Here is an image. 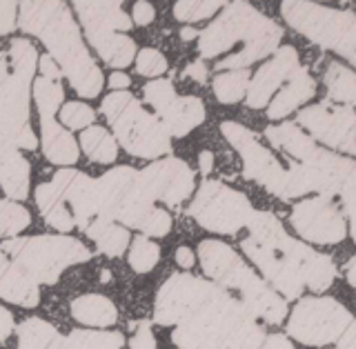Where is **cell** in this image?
Returning <instances> with one entry per match:
<instances>
[{
  "label": "cell",
  "instance_id": "obj_1",
  "mask_svg": "<svg viewBox=\"0 0 356 349\" xmlns=\"http://www.w3.org/2000/svg\"><path fill=\"white\" fill-rule=\"evenodd\" d=\"M154 323L174 327L178 349H261L263 325L211 280L174 274L156 291Z\"/></svg>",
  "mask_w": 356,
  "mask_h": 349
},
{
  "label": "cell",
  "instance_id": "obj_2",
  "mask_svg": "<svg viewBox=\"0 0 356 349\" xmlns=\"http://www.w3.org/2000/svg\"><path fill=\"white\" fill-rule=\"evenodd\" d=\"M16 27L36 36L47 47V56L60 67L78 96L92 100L103 92L105 76L89 56L72 9L65 3H20Z\"/></svg>",
  "mask_w": 356,
  "mask_h": 349
},
{
  "label": "cell",
  "instance_id": "obj_3",
  "mask_svg": "<svg viewBox=\"0 0 356 349\" xmlns=\"http://www.w3.org/2000/svg\"><path fill=\"white\" fill-rule=\"evenodd\" d=\"M281 38L283 29L250 3H227L220 16L198 33V54L200 60L216 58L243 40V49L218 60L216 70H248L256 60L272 56Z\"/></svg>",
  "mask_w": 356,
  "mask_h": 349
},
{
  "label": "cell",
  "instance_id": "obj_4",
  "mask_svg": "<svg viewBox=\"0 0 356 349\" xmlns=\"http://www.w3.org/2000/svg\"><path fill=\"white\" fill-rule=\"evenodd\" d=\"M198 261L207 278L225 291H236L238 300L256 320L281 325L287 316V302L254 272L222 241H203L198 245Z\"/></svg>",
  "mask_w": 356,
  "mask_h": 349
},
{
  "label": "cell",
  "instance_id": "obj_5",
  "mask_svg": "<svg viewBox=\"0 0 356 349\" xmlns=\"http://www.w3.org/2000/svg\"><path fill=\"white\" fill-rule=\"evenodd\" d=\"M38 51L27 38L11 40L9 51H0V140L16 149H36L31 129V85Z\"/></svg>",
  "mask_w": 356,
  "mask_h": 349
},
{
  "label": "cell",
  "instance_id": "obj_6",
  "mask_svg": "<svg viewBox=\"0 0 356 349\" xmlns=\"http://www.w3.org/2000/svg\"><path fill=\"white\" fill-rule=\"evenodd\" d=\"M96 198L98 216L125 229H138L147 238H163L172 232V216L154 205L134 167H114L96 178Z\"/></svg>",
  "mask_w": 356,
  "mask_h": 349
},
{
  "label": "cell",
  "instance_id": "obj_7",
  "mask_svg": "<svg viewBox=\"0 0 356 349\" xmlns=\"http://www.w3.org/2000/svg\"><path fill=\"white\" fill-rule=\"evenodd\" d=\"M114 140L122 149L138 159L156 161L172 152V138L167 136L161 120L140 105L129 92H111L100 103Z\"/></svg>",
  "mask_w": 356,
  "mask_h": 349
},
{
  "label": "cell",
  "instance_id": "obj_8",
  "mask_svg": "<svg viewBox=\"0 0 356 349\" xmlns=\"http://www.w3.org/2000/svg\"><path fill=\"white\" fill-rule=\"evenodd\" d=\"M5 252L33 283L54 285L58 283L65 269L92 261V252L72 236H22V238H7L0 245Z\"/></svg>",
  "mask_w": 356,
  "mask_h": 349
},
{
  "label": "cell",
  "instance_id": "obj_9",
  "mask_svg": "<svg viewBox=\"0 0 356 349\" xmlns=\"http://www.w3.org/2000/svg\"><path fill=\"white\" fill-rule=\"evenodd\" d=\"M250 236H254L256 241L265 243L267 247L283 258V261L292 267V272L300 278L303 287L316 291H327L337 278V265L327 256L321 254L316 250L307 247L303 241L292 238L285 229L281 220L270 211H254V216L250 220Z\"/></svg>",
  "mask_w": 356,
  "mask_h": 349
},
{
  "label": "cell",
  "instance_id": "obj_10",
  "mask_svg": "<svg viewBox=\"0 0 356 349\" xmlns=\"http://www.w3.org/2000/svg\"><path fill=\"white\" fill-rule=\"evenodd\" d=\"M281 16L294 31L323 49L356 63V16L352 9H332L300 0L281 3Z\"/></svg>",
  "mask_w": 356,
  "mask_h": 349
},
{
  "label": "cell",
  "instance_id": "obj_11",
  "mask_svg": "<svg viewBox=\"0 0 356 349\" xmlns=\"http://www.w3.org/2000/svg\"><path fill=\"white\" fill-rule=\"evenodd\" d=\"M289 183L292 198H300L314 191L316 196L339 198L343 205V216L352 225L354 220V187H356V163L348 156L318 149V154L307 163L289 165Z\"/></svg>",
  "mask_w": 356,
  "mask_h": 349
},
{
  "label": "cell",
  "instance_id": "obj_12",
  "mask_svg": "<svg viewBox=\"0 0 356 349\" xmlns=\"http://www.w3.org/2000/svg\"><path fill=\"white\" fill-rule=\"evenodd\" d=\"M74 9L89 44L96 49L100 60L114 70H125L136 58V42L125 31H129L131 18L120 3H85L78 0Z\"/></svg>",
  "mask_w": 356,
  "mask_h": 349
},
{
  "label": "cell",
  "instance_id": "obj_13",
  "mask_svg": "<svg viewBox=\"0 0 356 349\" xmlns=\"http://www.w3.org/2000/svg\"><path fill=\"white\" fill-rule=\"evenodd\" d=\"M354 327L352 311L332 296L298 298L287 320V334L307 347L337 345Z\"/></svg>",
  "mask_w": 356,
  "mask_h": 349
},
{
  "label": "cell",
  "instance_id": "obj_14",
  "mask_svg": "<svg viewBox=\"0 0 356 349\" xmlns=\"http://www.w3.org/2000/svg\"><path fill=\"white\" fill-rule=\"evenodd\" d=\"M254 211L252 200L243 191L222 185L220 180H205L189 205V216L200 227L225 236L238 234L243 227H248Z\"/></svg>",
  "mask_w": 356,
  "mask_h": 349
},
{
  "label": "cell",
  "instance_id": "obj_15",
  "mask_svg": "<svg viewBox=\"0 0 356 349\" xmlns=\"http://www.w3.org/2000/svg\"><path fill=\"white\" fill-rule=\"evenodd\" d=\"M220 131L232 147L238 152L241 161H243L245 178L259 183L261 187H265L270 194H274L278 198L292 200L289 172L281 165V161H278L276 156L259 140V136H256L254 131H250L248 127H243L241 122H234V120L222 122Z\"/></svg>",
  "mask_w": 356,
  "mask_h": 349
},
{
  "label": "cell",
  "instance_id": "obj_16",
  "mask_svg": "<svg viewBox=\"0 0 356 349\" xmlns=\"http://www.w3.org/2000/svg\"><path fill=\"white\" fill-rule=\"evenodd\" d=\"M296 122L309 131L314 143H323L330 149L348 154V159L356 154V116L354 107H345L323 100L309 105L296 114Z\"/></svg>",
  "mask_w": 356,
  "mask_h": 349
},
{
  "label": "cell",
  "instance_id": "obj_17",
  "mask_svg": "<svg viewBox=\"0 0 356 349\" xmlns=\"http://www.w3.org/2000/svg\"><path fill=\"white\" fill-rule=\"evenodd\" d=\"M36 202H60L74 216L76 227L83 232L87 225L98 216V198H96V180L87 174L63 167L54 174L51 180L36 187Z\"/></svg>",
  "mask_w": 356,
  "mask_h": 349
},
{
  "label": "cell",
  "instance_id": "obj_18",
  "mask_svg": "<svg viewBox=\"0 0 356 349\" xmlns=\"http://www.w3.org/2000/svg\"><path fill=\"white\" fill-rule=\"evenodd\" d=\"M289 225L303 241L316 245H334L348 236V220L332 198L314 196L294 205Z\"/></svg>",
  "mask_w": 356,
  "mask_h": 349
},
{
  "label": "cell",
  "instance_id": "obj_19",
  "mask_svg": "<svg viewBox=\"0 0 356 349\" xmlns=\"http://www.w3.org/2000/svg\"><path fill=\"white\" fill-rule=\"evenodd\" d=\"M140 185L152 200L176 207L185 202L194 191V172L181 159H159L138 172Z\"/></svg>",
  "mask_w": 356,
  "mask_h": 349
},
{
  "label": "cell",
  "instance_id": "obj_20",
  "mask_svg": "<svg viewBox=\"0 0 356 349\" xmlns=\"http://www.w3.org/2000/svg\"><path fill=\"white\" fill-rule=\"evenodd\" d=\"M300 67L298 63V51L292 44H285V47H278L274 56L265 65H261V70L252 76V81L248 85V92H245V103L252 109H261L267 107V103L274 98L276 89L283 83H287V78L292 76Z\"/></svg>",
  "mask_w": 356,
  "mask_h": 349
},
{
  "label": "cell",
  "instance_id": "obj_21",
  "mask_svg": "<svg viewBox=\"0 0 356 349\" xmlns=\"http://www.w3.org/2000/svg\"><path fill=\"white\" fill-rule=\"evenodd\" d=\"M241 250L245 252V256H250V261L259 267V272L263 274L265 283H270L272 289L278 291V296L285 302L300 298V294H303V283H300V278L292 272V267H289L272 247L256 241L254 236H248V238H243Z\"/></svg>",
  "mask_w": 356,
  "mask_h": 349
},
{
  "label": "cell",
  "instance_id": "obj_22",
  "mask_svg": "<svg viewBox=\"0 0 356 349\" xmlns=\"http://www.w3.org/2000/svg\"><path fill=\"white\" fill-rule=\"evenodd\" d=\"M0 298L20 307H38L40 302V287L5 252H0Z\"/></svg>",
  "mask_w": 356,
  "mask_h": 349
},
{
  "label": "cell",
  "instance_id": "obj_23",
  "mask_svg": "<svg viewBox=\"0 0 356 349\" xmlns=\"http://www.w3.org/2000/svg\"><path fill=\"white\" fill-rule=\"evenodd\" d=\"M205 116H207L205 103L200 98L176 96L159 114V120L170 138H185L189 131L205 120Z\"/></svg>",
  "mask_w": 356,
  "mask_h": 349
},
{
  "label": "cell",
  "instance_id": "obj_24",
  "mask_svg": "<svg viewBox=\"0 0 356 349\" xmlns=\"http://www.w3.org/2000/svg\"><path fill=\"white\" fill-rule=\"evenodd\" d=\"M40 145L44 159L58 167H72L81 156L72 131H67L56 116L49 114H40Z\"/></svg>",
  "mask_w": 356,
  "mask_h": 349
},
{
  "label": "cell",
  "instance_id": "obj_25",
  "mask_svg": "<svg viewBox=\"0 0 356 349\" xmlns=\"http://www.w3.org/2000/svg\"><path fill=\"white\" fill-rule=\"evenodd\" d=\"M316 94V83L312 74L305 67H298V70L287 78L285 87L270 100V107H267V116L272 120L285 118L289 114H294L298 107H303L307 100H312Z\"/></svg>",
  "mask_w": 356,
  "mask_h": 349
},
{
  "label": "cell",
  "instance_id": "obj_26",
  "mask_svg": "<svg viewBox=\"0 0 356 349\" xmlns=\"http://www.w3.org/2000/svg\"><path fill=\"white\" fill-rule=\"evenodd\" d=\"M31 185V165L20 149L9 147L0 152V189L5 191L7 200L22 202L29 196Z\"/></svg>",
  "mask_w": 356,
  "mask_h": 349
},
{
  "label": "cell",
  "instance_id": "obj_27",
  "mask_svg": "<svg viewBox=\"0 0 356 349\" xmlns=\"http://www.w3.org/2000/svg\"><path fill=\"white\" fill-rule=\"evenodd\" d=\"M265 136L276 149L287 154L294 163H307L318 154V145L312 140L305 131H300L296 122H281V125H272L265 129Z\"/></svg>",
  "mask_w": 356,
  "mask_h": 349
},
{
  "label": "cell",
  "instance_id": "obj_28",
  "mask_svg": "<svg viewBox=\"0 0 356 349\" xmlns=\"http://www.w3.org/2000/svg\"><path fill=\"white\" fill-rule=\"evenodd\" d=\"M70 311L76 323L85 327H111L118 320V309L103 294H83L72 300Z\"/></svg>",
  "mask_w": 356,
  "mask_h": 349
},
{
  "label": "cell",
  "instance_id": "obj_29",
  "mask_svg": "<svg viewBox=\"0 0 356 349\" xmlns=\"http://www.w3.org/2000/svg\"><path fill=\"white\" fill-rule=\"evenodd\" d=\"M14 332L18 336V349H70L65 336L38 316L25 318Z\"/></svg>",
  "mask_w": 356,
  "mask_h": 349
},
{
  "label": "cell",
  "instance_id": "obj_30",
  "mask_svg": "<svg viewBox=\"0 0 356 349\" xmlns=\"http://www.w3.org/2000/svg\"><path fill=\"white\" fill-rule=\"evenodd\" d=\"M87 238H92L94 245L98 247V252H103L109 258H120L125 254L127 245H129V232L118 222H111L107 218L96 216L92 222L87 225Z\"/></svg>",
  "mask_w": 356,
  "mask_h": 349
},
{
  "label": "cell",
  "instance_id": "obj_31",
  "mask_svg": "<svg viewBox=\"0 0 356 349\" xmlns=\"http://www.w3.org/2000/svg\"><path fill=\"white\" fill-rule=\"evenodd\" d=\"M323 83L327 89V100L337 105L354 107L356 103V76L350 67H345L341 63H330Z\"/></svg>",
  "mask_w": 356,
  "mask_h": 349
},
{
  "label": "cell",
  "instance_id": "obj_32",
  "mask_svg": "<svg viewBox=\"0 0 356 349\" xmlns=\"http://www.w3.org/2000/svg\"><path fill=\"white\" fill-rule=\"evenodd\" d=\"M81 149L89 161L98 165H111L118 159V143L105 127L98 125L87 127L81 133Z\"/></svg>",
  "mask_w": 356,
  "mask_h": 349
},
{
  "label": "cell",
  "instance_id": "obj_33",
  "mask_svg": "<svg viewBox=\"0 0 356 349\" xmlns=\"http://www.w3.org/2000/svg\"><path fill=\"white\" fill-rule=\"evenodd\" d=\"M250 70H227V72H218L214 76V83H211V89H214V96L218 103L222 105H234L241 103L245 98V92H248L250 85Z\"/></svg>",
  "mask_w": 356,
  "mask_h": 349
},
{
  "label": "cell",
  "instance_id": "obj_34",
  "mask_svg": "<svg viewBox=\"0 0 356 349\" xmlns=\"http://www.w3.org/2000/svg\"><path fill=\"white\" fill-rule=\"evenodd\" d=\"M70 349H122L125 339L109 330H74L65 336Z\"/></svg>",
  "mask_w": 356,
  "mask_h": 349
},
{
  "label": "cell",
  "instance_id": "obj_35",
  "mask_svg": "<svg viewBox=\"0 0 356 349\" xmlns=\"http://www.w3.org/2000/svg\"><path fill=\"white\" fill-rule=\"evenodd\" d=\"M31 225V213L20 202L0 198V238H16V236Z\"/></svg>",
  "mask_w": 356,
  "mask_h": 349
},
{
  "label": "cell",
  "instance_id": "obj_36",
  "mask_svg": "<svg viewBox=\"0 0 356 349\" xmlns=\"http://www.w3.org/2000/svg\"><path fill=\"white\" fill-rule=\"evenodd\" d=\"M161 261V245L154 243L147 236H136L131 241L129 254H127V263L136 274H147L159 265Z\"/></svg>",
  "mask_w": 356,
  "mask_h": 349
},
{
  "label": "cell",
  "instance_id": "obj_37",
  "mask_svg": "<svg viewBox=\"0 0 356 349\" xmlns=\"http://www.w3.org/2000/svg\"><path fill=\"white\" fill-rule=\"evenodd\" d=\"M31 96H33V100H36L38 114L56 116L58 114V109L63 107L65 89L60 83L47 81V78H36L31 85Z\"/></svg>",
  "mask_w": 356,
  "mask_h": 349
},
{
  "label": "cell",
  "instance_id": "obj_38",
  "mask_svg": "<svg viewBox=\"0 0 356 349\" xmlns=\"http://www.w3.org/2000/svg\"><path fill=\"white\" fill-rule=\"evenodd\" d=\"M58 120L67 131H76V129H87L94 125L96 120V111L81 103V100H72V103H65L58 111Z\"/></svg>",
  "mask_w": 356,
  "mask_h": 349
},
{
  "label": "cell",
  "instance_id": "obj_39",
  "mask_svg": "<svg viewBox=\"0 0 356 349\" xmlns=\"http://www.w3.org/2000/svg\"><path fill=\"white\" fill-rule=\"evenodd\" d=\"M225 5L227 3H220V0H207V3H200V0H181V3L174 5V18H178L181 22L207 20Z\"/></svg>",
  "mask_w": 356,
  "mask_h": 349
},
{
  "label": "cell",
  "instance_id": "obj_40",
  "mask_svg": "<svg viewBox=\"0 0 356 349\" xmlns=\"http://www.w3.org/2000/svg\"><path fill=\"white\" fill-rule=\"evenodd\" d=\"M143 96L156 109V114H161V111L176 98V89H174V83L167 81V78H156V81L143 87Z\"/></svg>",
  "mask_w": 356,
  "mask_h": 349
},
{
  "label": "cell",
  "instance_id": "obj_41",
  "mask_svg": "<svg viewBox=\"0 0 356 349\" xmlns=\"http://www.w3.org/2000/svg\"><path fill=\"white\" fill-rule=\"evenodd\" d=\"M134 63H136V72L147 78L163 76L167 70H170V63H167L165 54H161L159 49H152V47H145V49L136 51Z\"/></svg>",
  "mask_w": 356,
  "mask_h": 349
},
{
  "label": "cell",
  "instance_id": "obj_42",
  "mask_svg": "<svg viewBox=\"0 0 356 349\" xmlns=\"http://www.w3.org/2000/svg\"><path fill=\"white\" fill-rule=\"evenodd\" d=\"M129 347L131 349H156V339H154V332H152V325L149 323H140L134 336L129 339Z\"/></svg>",
  "mask_w": 356,
  "mask_h": 349
},
{
  "label": "cell",
  "instance_id": "obj_43",
  "mask_svg": "<svg viewBox=\"0 0 356 349\" xmlns=\"http://www.w3.org/2000/svg\"><path fill=\"white\" fill-rule=\"evenodd\" d=\"M18 20V5L16 3H0V36L11 33L16 29Z\"/></svg>",
  "mask_w": 356,
  "mask_h": 349
},
{
  "label": "cell",
  "instance_id": "obj_44",
  "mask_svg": "<svg viewBox=\"0 0 356 349\" xmlns=\"http://www.w3.org/2000/svg\"><path fill=\"white\" fill-rule=\"evenodd\" d=\"M156 16V9L152 3H147V0H138L136 5H134V11H131V20H134V25H138V27H147L149 22L154 20Z\"/></svg>",
  "mask_w": 356,
  "mask_h": 349
},
{
  "label": "cell",
  "instance_id": "obj_45",
  "mask_svg": "<svg viewBox=\"0 0 356 349\" xmlns=\"http://www.w3.org/2000/svg\"><path fill=\"white\" fill-rule=\"evenodd\" d=\"M38 67H40V78H47V81L60 83V78H63L60 67L56 65L47 54H44V56H38Z\"/></svg>",
  "mask_w": 356,
  "mask_h": 349
},
{
  "label": "cell",
  "instance_id": "obj_46",
  "mask_svg": "<svg viewBox=\"0 0 356 349\" xmlns=\"http://www.w3.org/2000/svg\"><path fill=\"white\" fill-rule=\"evenodd\" d=\"M16 330V320H14V314L9 309H5L0 305V343H5L11 334Z\"/></svg>",
  "mask_w": 356,
  "mask_h": 349
},
{
  "label": "cell",
  "instance_id": "obj_47",
  "mask_svg": "<svg viewBox=\"0 0 356 349\" xmlns=\"http://www.w3.org/2000/svg\"><path fill=\"white\" fill-rule=\"evenodd\" d=\"M261 349H296V347L292 345V341H289L287 336H283V334H270V336H265Z\"/></svg>",
  "mask_w": 356,
  "mask_h": 349
},
{
  "label": "cell",
  "instance_id": "obj_48",
  "mask_svg": "<svg viewBox=\"0 0 356 349\" xmlns=\"http://www.w3.org/2000/svg\"><path fill=\"white\" fill-rule=\"evenodd\" d=\"M174 261L178 267H183V269H192L194 263H196V254L189 250V247H178V250L174 252Z\"/></svg>",
  "mask_w": 356,
  "mask_h": 349
},
{
  "label": "cell",
  "instance_id": "obj_49",
  "mask_svg": "<svg viewBox=\"0 0 356 349\" xmlns=\"http://www.w3.org/2000/svg\"><path fill=\"white\" fill-rule=\"evenodd\" d=\"M185 78H192L196 83H205L207 81V67L203 60H194L192 65L185 70Z\"/></svg>",
  "mask_w": 356,
  "mask_h": 349
},
{
  "label": "cell",
  "instance_id": "obj_50",
  "mask_svg": "<svg viewBox=\"0 0 356 349\" xmlns=\"http://www.w3.org/2000/svg\"><path fill=\"white\" fill-rule=\"evenodd\" d=\"M109 87L114 89V92H127V87L131 85V78L127 74H120V72H114L109 76Z\"/></svg>",
  "mask_w": 356,
  "mask_h": 349
},
{
  "label": "cell",
  "instance_id": "obj_51",
  "mask_svg": "<svg viewBox=\"0 0 356 349\" xmlns=\"http://www.w3.org/2000/svg\"><path fill=\"white\" fill-rule=\"evenodd\" d=\"M198 167H200V172H203V174H209L211 167H214V154H211V152L200 154L198 156Z\"/></svg>",
  "mask_w": 356,
  "mask_h": 349
},
{
  "label": "cell",
  "instance_id": "obj_52",
  "mask_svg": "<svg viewBox=\"0 0 356 349\" xmlns=\"http://www.w3.org/2000/svg\"><path fill=\"white\" fill-rule=\"evenodd\" d=\"M334 349H356V327L345 334L343 339L337 343V347H334Z\"/></svg>",
  "mask_w": 356,
  "mask_h": 349
},
{
  "label": "cell",
  "instance_id": "obj_53",
  "mask_svg": "<svg viewBox=\"0 0 356 349\" xmlns=\"http://www.w3.org/2000/svg\"><path fill=\"white\" fill-rule=\"evenodd\" d=\"M354 265H356V261H354V258H350V261H348V267H345V274H348V283L354 287L356 285V280H354Z\"/></svg>",
  "mask_w": 356,
  "mask_h": 349
},
{
  "label": "cell",
  "instance_id": "obj_54",
  "mask_svg": "<svg viewBox=\"0 0 356 349\" xmlns=\"http://www.w3.org/2000/svg\"><path fill=\"white\" fill-rule=\"evenodd\" d=\"M181 38H183V40H194V38H198V31H196L194 27H185V29L181 31Z\"/></svg>",
  "mask_w": 356,
  "mask_h": 349
}]
</instances>
